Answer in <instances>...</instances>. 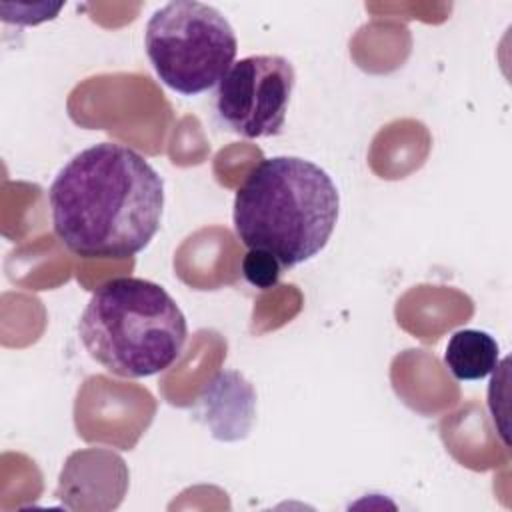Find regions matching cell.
<instances>
[{"label": "cell", "instance_id": "6", "mask_svg": "<svg viewBox=\"0 0 512 512\" xmlns=\"http://www.w3.org/2000/svg\"><path fill=\"white\" fill-rule=\"evenodd\" d=\"M444 364L456 380H482L498 370L500 346L488 332L464 328L450 336Z\"/></svg>", "mask_w": 512, "mask_h": 512}, {"label": "cell", "instance_id": "7", "mask_svg": "<svg viewBox=\"0 0 512 512\" xmlns=\"http://www.w3.org/2000/svg\"><path fill=\"white\" fill-rule=\"evenodd\" d=\"M282 264L264 250L248 248V252L242 258V274L248 284H252L258 290L274 288L282 274Z\"/></svg>", "mask_w": 512, "mask_h": 512}, {"label": "cell", "instance_id": "1", "mask_svg": "<svg viewBox=\"0 0 512 512\" xmlns=\"http://www.w3.org/2000/svg\"><path fill=\"white\" fill-rule=\"evenodd\" d=\"M56 238L80 258H130L156 236L164 180L136 150L98 142L72 156L48 190Z\"/></svg>", "mask_w": 512, "mask_h": 512}, {"label": "cell", "instance_id": "4", "mask_svg": "<svg viewBox=\"0 0 512 512\" xmlns=\"http://www.w3.org/2000/svg\"><path fill=\"white\" fill-rule=\"evenodd\" d=\"M144 46L164 86L182 96H196L218 86L230 70L238 38L218 8L196 0H174L150 16Z\"/></svg>", "mask_w": 512, "mask_h": 512}, {"label": "cell", "instance_id": "3", "mask_svg": "<svg viewBox=\"0 0 512 512\" xmlns=\"http://www.w3.org/2000/svg\"><path fill=\"white\" fill-rule=\"evenodd\" d=\"M78 334L90 358L110 374L148 378L180 358L188 324L176 300L160 284L120 276L92 292Z\"/></svg>", "mask_w": 512, "mask_h": 512}, {"label": "cell", "instance_id": "5", "mask_svg": "<svg viewBox=\"0 0 512 512\" xmlns=\"http://www.w3.org/2000/svg\"><path fill=\"white\" fill-rule=\"evenodd\" d=\"M294 84V66L284 56L252 54L240 58L216 86V114L240 138L278 136L286 122Z\"/></svg>", "mask_w": 512, "mask_h": 512}, {"label": "cell", "instance_id": "2", "mask_svg": "<svg viewBox=\"0 0 512 512\" xmlns=\"http://www.w3.org/2000/svg\"><path fill=\"white\" fill-rule=\"evenodd\" d=\"M338 214L340 194L324 168L300 156H272L236 190L232 222L246 248L270 252L282 268H294L326 248Z\"/></svg>", "mask_w": 512, "mask_h": 512}]
</instances>
